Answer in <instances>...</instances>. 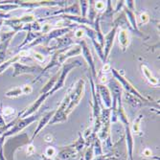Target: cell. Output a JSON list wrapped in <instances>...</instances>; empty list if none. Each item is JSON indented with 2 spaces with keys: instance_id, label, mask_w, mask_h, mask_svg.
Segmentation results:
<instances>
[{
  "instance_id": "25",
  "label": "cell",
  "mask_w": 160,
  "mask_h": 160,
  "mask_svg": "<svg viewBox=\"0 0 160 160\" xmlns=\"http://www.w3.org/2000/svg\"><path fill=\"white\" fill-rule=\"evenodd\" d=\"M5 143V137L0 136V160H6L5 155L3 153V147Z\"/></svg>"
},
{
  "instance_id": "18",
  "label": "cell",
  "mask_w": 160,
  "mask_h": 160,
  "mask_svg": "<svg viewBox=\"0 0 160 160\" xmlns=\"http://www.w3.org/2000/svg\"><path fill=\"white\" fill-rule=\"evenodd\" d=\"M144 117L143 114H139L137 117H135L134 121H133V124L130 128V130H132V132L136 135H141V129H140V123L142 121Z\"/></svg>"
},
{
  "instance_id": "22",
  "label": "cell",
  "mask_w": 160,
  "mask_h": 160,
  "mask_svg": "<svg viewBox=\"0 0 160 160\" xmlns=\"http://www.w3.org/2000/svg\"><path fill=\"white\" fill-rule=\"evenodd\" d=\"M106 9V3L104 1H95V10L97 12H102Z\"/></svg>"
},
{
  "instance_id": "21",
  "label": "cell",
  "mask_w": 160,
  "mask_h": 160,
  "mask_svg": "<svg viewBox=\"0 0 160 160\" xmlns=\"http://www.w3.org/2000/svg\"><path fill=\"white\" fill-rule=\"evenodd\" d=\"M79 5L81 6V10H82V18H86L87 16V12H88V1H85V0H82V1H79Z\"/></svg>"
},
{
  "instance_id": "27",
  "label": "cell",
  "mask_w": 160,
  "mask_h": 160,
  "mask_svg": "<svg viewBox=\"0 0 160 160\" xmlns=\"http://www.w3.org/2000/svg\"><path fill=\"white\" fill-rule=\"evenodd\" d=\"M21 88H22L23 95H28V94H31L33 92V88L30 84H25L21 87Z\"/></svg>"
},
{
  "instance_id": "7",
  "label": "cell",
  "mask_w": 160,
  "mask_h": 160,
  "mask_svg": "<svg viewBox=\"0 0 160 160\" xmlns=\"http://www.w3.org/2000/svg\"><path fill=\"white\" fill-rule=\"evenodd\" d=\"M74 43L81 46V50H82V55L83 57V59L85 60V62H87V64L89 65L91 72H92V75L93 78H97V74H96V69H95V63H94V59H93V56L88 48V45L87 43L85 42V40L83 39H75Z\"/></svg>"
},
{
  "instance_id": "15",
  "label": "cell",
  "mask_w": 160,
  "mask_h": 160,
  "mask_svg": "<svg viewBox=\"0 0 160 160\" xmlns=\"http://www.w3.org/2000/svg\"><path fill=\"white\" fill-rule=\"evenodd\" d=\"M124 99L128 102V103L132 106L133 108H140L143 105V101H141L140 99H138L137 97L133 96V95H130L128 93H126L124 95Z\"/></svg>"
},
{
  "instance_id": "13",
  "label": "cell",
  "mask_w": 160,
  "mask_h": 160,
  "mask_svg": "<svg viewBox=\"0 0 160 160\" xmlns=\"http://www.w3.org/2000/svg\"><path fill=\"white\" fill-rule=\"evenodd\" d=\"M128 30L126 29H120L119 34H118V40H119V44L122 48L123 51H126L127 48L129 45V35H128Z\"/></svg>"
},
{
  "instance_id": "23",
  "label": "cell",
  "mask_w": 160,
  "mask_h": 160,
  "mask_svg": "<svg viewBox=\"0 0 160 160\" xmlns=\"http://www.w3.org/2000/svg\"><path fill=\"white\" fill-rule=\"evenodd\" d=\"M14 113V109L12 108H1V114L2 116H5V117H8V116H11Z\"/></svg>"
},
{
  "instance_id": "4",
  "label": "cell",
  "mask_w": 160,
  "mask_h": 160,
  "mask_svg": "<svg viewBox=\"0 0 160 160\" xmlns=\"http://www.w3.org/2000/svg\"><path fill=\"white\" fill-rule=\"evenodd\" d=\"M82 63L81 61H74V62H64L62 64V71L59 75V78H58L54 87L52 88V90L49 92V95H53L56 91H58L59 89H62V87L64 86L65 84V80H66V77L67 75L69 74V72L73 69V68H76V67H79V66H82Z\"/></svg>"
},
{
  "instance_id": "3",
  "label": "cell",
  "mask_w": 160,
  "mask_h": 160,
  "mask_svg": "<svg viewBox=\"0 0 160 160\" xmlns=\"http://www.w3.org/2000/svg\"><path fill=\"white\" fill-rule=\"evenodd\" d=\"M84 86L85 82L83 79L78 80V82L73 85L72 87V91H71V100H70V104L65 110V114L68 117V115L74 110V108L80 104V101L82 100L83 93H84Z\"/></svg>"
},
{
  "instance_id": "10",
  "label": "cell",
  "mask_w": 160,
  "mask_h": 160,
  "mask_svg": "<svg viewBox=\"0 0 160 160\" xmlns=\"http://www.w3.org/2000/svg\"><path fill=\"white\" fill-rule=\"evenodd\" d=\"M118 28L113 26L111 28V30L106 35L104 36V58H105V62H107L109 53L111 51V48L113 46V42H114V38L117 34Z\"/></svg>"
},
{
  "instance_id": "24",
  "label": "cell",
  "mask_w": 160,
  "mask_h": 160,
  "mask_svg": "<svg viewBox=\"0 0 160 160\" xmlns=\"http://www.w3.org/2000/svg\"><path fill=\"white\" fill-rule=\"evenodd\" d=\"M140 23L141 24H146L150 21V16H149V13L146 12H144L140 14Z\"/></svg>"
},
{
  "instance_id": "31",
  "label": "cell",
  "mask_w": 160,
  "mask_h": 160,
  "mask_svg": "<svg viewBox=\"0 0 160 160\" xmlns=\"http://www.w3.org/2000/svg\"><path fill=\"white\" fill-rule=\"evenodd\" d=\"M44 139H45V141H46V142L50 143V142H52V141H53V136H52L51 134H47V135H45Z\"/></svg>"
},
{
  "instance_id": "11",
  "label": "cell",
  "mask_w": 160,
  "mask_h": 160,
  "mask_svg": "<svg viewBox=\"0 0 160 160\" xmlns=\"http://www.w3.org/2000/svg\"><path fill=\"white\" fill-rule=\"evenodd\" d=\"M78 151L74 148L73 145H69L67 147H62L60 152H57V157L61 160H71L77 156Z\"/></svg>"
},
{
  "instance_id": "30",
  "label": "cell",
  "mask_w": 160,
  "mask_h": 160,
  "mask_svg": "<svg viewBox=\"0 0 160 160\" xmlns=\"http://www.w3.org/2000/svg\"><path fill=\"white\" fill-rule=\"evenodd\" d=\"M143 153H144V155H145V156H149V157H151V156H152V151H151V150H149V149H145V150H144V152H143Z\"/></svg>"
},
{
  "instance_id": "28",
  "label": "cell",
  "mask_w": 160,
  "mask_h": 160,
  "mask_svg": "<svg viewBox=\"0 0 160 160\" xmlns=\"http://www.w3.org/2000/svg\"><path fill=\"white\" fill-rule=\"evenodd\" d=\"M110 65L108 64V63H105L104 64V66H103V68H102V70H101V73L102 74H107L108 72H109L110 71Z\"/></svg>"
},
{
  "instance_id": "19",
  "label": "cell",
  "mask_w": 160,
  "mask_h": 160,
  "mask_svg": "<svg viewBox=\"0 0 160 160\" xmlns=\"http://www.w3.org/2000/svg\"><path fill=\"white\" fill-rule=\"evenodd\" d=\"M113 14H114V10L112 9L111 1H107V10H105V12L102 16H100V20L104 18H110L112 20Z\"/></svg>"
},
{
  "instance_id": "14",
  "label": "cell",
  "mask_w": 160,
  "mask_h": 160,
  "mask_svg": "<svg viewBox=\"0 0 160 160\" xmlns=\"http://www.w3.org/2000/svg\"><path fill=\"white\" fill-rule=\"evenodd\" d=\"M141 70H142V73L144 74L145 78L147 79V81H148L151 84H152V85H158V84H159L158 79H156L155 77H153V75L152 74L151 70L149 69V67H148L147 65L142 64V65H141Z\"/></svg>"
},
{
  "instance_id": "9",
  "label": "cell",
  "mask_w": 160,
  "mask_h": 160,
  "mask_svg": "<svg viewBox=\"0 0 160 160\" xmlns=\"http://www.w3.org/2000/svg\"><path fill=\"white\" fill-rule=\"evenodd\" d=\"M42 68L39 66H35V65H27L24 64L20 62H18L13 63V72H12V77H18L23 74H34L36 72L39 71L41 72Z\"/></svg>"
},
{
  "instance_id": "6",
  "label": "cell",
  "mask_w": 160,
  "mask_h": 160,
  "mask_svg": "<svg viewBox=\"0 0 160 160\" xmlns=\"http://www.w3.org/2000/svg\"><path fill=\"white\" fill-rule=\"evenodd\" d=\"M39 117H40V114L39 113H36V114H33L31 116H28V117H26V118H19L16 122V124H14L8 130V132H5L2 136L6 138V137H9V136H12L13 134H16L18 132H20L23 128H25L26 127H28L30 124L34 123L35 121L38 120Z\"/></svg>"
},
{
  "instance_id": "29",
  "label": "cell",
  "mask_w": 160,
  "mask_h": 160,
  "mask_svg": "<svg viewBox=\"0 0 160 160\" xmlns=\"http://www.w3.org/2000/svg\"><path fill=\"white\" fill-rule=\"evenodd\" d=\"M35 152V147L32 144H28V149H27V154L31 155Z\"/></svg>"
},
{
  "instance_id": "26",
  "label": "cell",
  "mask_w": 160,
  "mask_h": 160,
  "mask_svg": "<svg viewBox=\"0 0 160 160\" xmlns=\"http://www.w3.org/2000/svg\"><path fill=\"white\" fill-rule=\"evenodd\" d=\"M46 156H48V157H51V158H53L56 154H57V151H56V149L55 148H53V147H48L46 150H45V153H44Z\"/></svg>"
},
{
  "instance_id": "32",
  "label": "cell",
  "mask_w": 160,
  "mask_h": 160,
  "mask_svg": "<svg viewBox=\"0 0 160 160\" xmlns=\"http://www.w3.org/2000/svg\"><path fill=\"white\" fill-rule=\"evenodd\" d=\"M40 157H41V160H54L53 158L48 157V156H46L45 154H41V155H40Z\"/></svg>"
},
{
  "instance_id": "16",
  "label": "cell",
  "mask_w": 160,
  "mask_h": 160,
  "mask_svg": "<svg viewBox=\"0 0 160 160\" xmlns=\"http://www.w3.org/2000/svg\"><path fill=\"white\" fill-rule=\"evenodd\" d=\"M58 78H59V73H57L55 76H53L51 79H49V81L46 82V84L43 86V88L40 90L39 94H47V93H49L52 90L53 87H54V85H55Z\"/></svg>"
},
{
  "instance_id": "1",
  "label": "cell",
  "mask_w": 160,
  "mask_h": 160,
  "mask_svg": "<svg viewBox=\"0 0 160 160\" xmlns=\"http://www.w3.org/2000/svg\"><path fill=\"white\" fill-rule=\"evenodd\" d=\"M117 105H118V108H117V117L118 120L121 121V123L123 124L124 128H125V139H126V146H127V152L128 155L129 160H133V137H132V130H130V126L128 120L127 115L124 111L123 106H122V99H119L117 101Z\"/></svg>"
},
{
  "instance_id": "12",
  "label": "cell",
  "mask_w": 160,
  "mask_h": 160,
  "mask_svg": "<svg viewBox=\"0 0 160 160\" xmlns=\"http://www.w3.org/2000/svg\"><path fill=\"white\" fill-rule=\"evenodd\" d=\"M54 113H55L54 110L48 111L46 114H44V115H43L42 117L40 118V120H39V122H38V127H37V128H36V130H35V132L33 133V135H32V137H31V140L29 141V144H32L33 141H34V139H35V137L38 136V133L41 132V130L49 124V122H50V120H51V118H52V116L54 115Z\"/></svg>"
},
{
  "instance_id": "20",
  "label": "cell",
  "mask_w": 160,
  "mask_h": 160,
  "mask_svg": "<svg viewBox=\"0 0 160 160\" xmlns=\"http://www.w3.org/2000/svg\"><path fill=\"white\" fill-rule=\"evenodd\" d=\"M20 95H23L21 87H16V88L10 89L5 93V96L8 98H17L19 97Z\"/></svg>"
},
{
  "instance_id": "17",
  "label": "cell",
  "mask_w": 160,
  "mask_h": 160,
  "mask_svg": "<svg viewBox=\"0 0 160 160\" xmlns=\"http://www.w3.org/2000/svg\"><path fill=\"white\" fill-rule=\"evenodd\" d=\"M20 59H21V57L18 54V55H16L14 57L11 58L10 60L5 61L1 65H0V74H2L3 72H4L6 69H8L11 65H13V63H16V62H19V61H20Z\"/></svg>"
},
{
  "instance_id": "8",
  "label": "cell",
  "mask_w": 160,
  "mask_h": 160,
  "mask_svg": "<svg viewBox=\"0 0 160 160\" xmlns=\"http://www.w3.org/2000/svg\"><path fill=\"white\" fill-rule=\"evenodd\" d=\"M95 90L101 102V105L106 108H111L112 107V97L108 87L105 84H96Z\"/></svg>"
},
{
  "instance_id": "2",
  "label": "cell",
  "mask_w": 160,
  "mask_h": 160,
  "mask_svg": "<svg viewBox=\"0 0 160 160\" xmlns=\"http://www.w3.org/2000/svg\"><path fill=\"white\" fill-rule=\"evenodd\" d=\"M110 72H111V74L113 75L114 79L120 83V85L122 86V88L125 89V90L127 91V93L137 97V98L140 99L141 101L145 102V103H149L150 100L147 99L145 96H143V95L135 88V87H134L132 83H130V82L123 76V74L121 73L120 71L116 70V69H114V68H110Z\"/></svg>"
},
{
  "instance_id": "5",
  "label": "cell",
  "mask_w": 160,
  "mask_h": 160,
  "mask_svg": "<svg viewBox=\"0 0 160 160\" xmlns=\"http://www.w3.org/2000/svg\"><path fill=\"white\" fill-rule=\"evenodd\" d=\"M72 87H73V85H72L68 89L66 95L64 96L63 100L62 101L60 107L58 108V109L55 111V113L52 116V118H51L48 125H55V124H58V123H63V122H65L67 120V116L65 114V110L67 109V108H68V106L70 104Z\"/></svg>"
}]
</instances>
